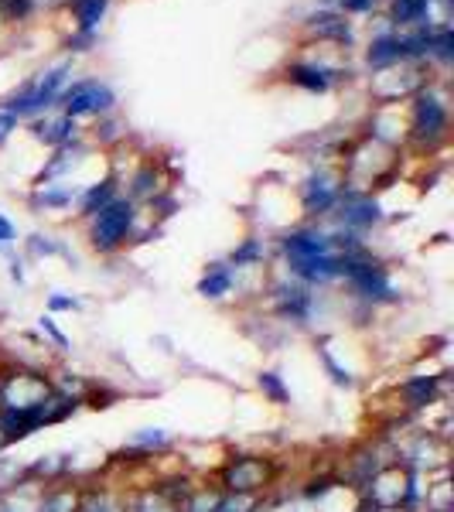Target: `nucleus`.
Wrapping results in <instances>:
<instances>
[{
    "label": "nucleus",
    "instance_id": "nucleus-28",
    "mask_svg": "<svg viewBox=\"0 0 454 512\" xmlns=\"http://www.w3.org/2000/svg\"><path fill=\"white\" fill-rule=\"evenodd\" d=\"M48 311H52V315H59V311H82V301L79 297H65L62 291H55V294H48Z\"/></svg>",
    "mask_w": 454,
    "mask_h": 512
},
{
    "label": "nucleus",
    "instance_id": "nucleus-7",
    "mask_svg": "<svg viewBox=\"0 0 454 512\" xmlns=\"http://www.w3.org/2000/svg\"><path fill=\"white\" fill-rule=\"evenodd\" d=\"M59 103H62L65 117H72V120L106 117V113L113 110V103H117V93L99 79H79V82H72V86L62 89Z\"/></svg>",
    "mask_w": 454,
    "mask_h": 512
},
{
    "label": "nucleus",
    "instance_id": "nucleus-12",
    "mask_svg": "<svg viewBox=\"0 0 454 512\" xmlns=\"http://www.w3.org/2000/svg\"><path fill=\"white\" fill-rule=\"evenodd\" d=\"M284 76H287V82H294V86L308 89V93H328V89H332L335 82L342 79L335 69H328V65H318V62H291L284 69Z\"/></svg>",
    "mask_w": 454,
    "mask_h": 512
},
{
    "label": "nucleus",
    "instance_id": "nucleus-10",
    "mask_svg": "<svg viewBox=\"0 0 454 512\" xmlns=\"http://www.w3.org/2000/svg\"><path fill=\"white\" fill-rule=\"evenodd\" d=\"M448 373L441 376H410L403 383H396V396H400V407L403 410H427L434 407L437 400L448 390Z\"/></svg>",
    "mask_w": 454,
    "mask_h": 512
},
{
    "label": "nucleus",
    "instance_id": "nucleus-30",
    "mask_svg": "<svg viewBox=\"0 0 454 512\" xmlns=\"http://www.w3.org/2000/svg\"><path fill=\"white\" fill-rule=\"evenodd\" d=\"M14 130H18V117H11L7 110H0V147L14 137Z\"/></svg>",
    "mask_w": 454,
    "mask_h": 512
},
{
    "label": "nucleus",
    "instance_id": "nucleus-22",
    "mask_svg": "<svg viewBox=\"0 0 454 512\" xmlns=\"http://www.w3.org/2000/svg\"><path fill=\"white\" fill-rule=\"evenodd\" d=\"M158 192H161V175H158V168L154 164H140V168L130 175V202H144V198H158Z\"/></svg>",
    "mask_w": 454,
    "mask_h": 512
},
{
    "label": "nucleus",
    "instance_id": "nucleus-2",
    "mask_svg": "<svg viewBox=\"0 0 454 512\" xmlns=\"http://www.w3.org/2000/svg\"><path fill=\"white\" fill-rule=\"evenodd\" d=\"M137 205L127 195H117L106 209H99L93 219H86V239L96 253H117L137 233Z\"/></svg>",
    "mask_w": 454,
    "mask_h": 512
},
{
    "label": "nucleus",
    "instance_id": "nucleus-1",
    "mask_svg": "<svg viewBox=\"0 0 454 512\" xmlns=\"http://www.w3.org/2000/svg\"><path fill=\"white\" fill-rule=\"evenodd\" d=\"M410 120H407V137L417 151H437L448 140L451 113H448V96L437 93L434 86H424L420 93L410 96Z\"/></svg>",
    "mask_w": 454,
    "mask_h": 512
},
{
    "label": "nucleus",
    "instance_id": "nucleus-4",
    "mask_svg": "<svg viewBox=\"0 0 454 512\" xmlns=\"http://www.w3.org/2000/svg\"><path fill=\"white\" fill-rule=\"evenodd\" d=\"M69 62L55 65V69L41 72L38 79H31L28 86H21L18 93H11L4 99V106L0 110H7L11 117H38V113H45L52 103H59L62 89L69 86Z\"/></svg>",
    "mask_w": 454,
    "mask_h": 512
},
{
    "label": "nucleus",
    "instance_id": "nucleus-3",
    "mask_svg": "<svg viewBox=\"0 0 454 512\" xmlns=\"http://www.w3.org/2000/svg\"><path fill=\"white\" fill-rule=\"evenodd\" d=\"M270 315L280 325H291V328H311L318 318V291L294 277L274 280L270 284Z\"/></svg>",
    "mask_w": 454,
    "mask_h": 512
},
{
    "label": "nucleus",
    "instance_id": "nucleus-13",
    "mask_svg": "<svg viewBox=\"0 0 454 512\" xmlns=\"http://www.w3.org/2000/svg\"><path fill=\"white\" fill-rule=\"evenodd\" d=\"M304 31H308V38H315V41H335V45H349L352 41V21L335 11L311 14V18L304 21Z\"/></svg>",
    "mask_w": 454,
    "mask_h": 512
},
{
    "label": "nucleus",
    "instance_id": "nucleus-11",
    "mask_svg": "<svg viewBox=\"0 0 454 512\" xmlns=\"http://www.w3.org/2000/svg\"><path fill=\"white\" fill-rule=\"evenodd\" d=\"M76 512H130L127 495L106 482H93L89 489H79Z\"/></svg>",
    "mask_w": 454,
    "mask_h": 512
},
{
    "label": "nucleus",
    "instance_id": "nucleus-29",
    "mask_svg": "<svg viewBox=\"0 0 454 512\" xmlns=\"http://www.w3.org/2000/svg\"><path fill=\"white\" fill-rule=\"evenodd\" d=\"M14 243H18V226H14V222L7 219L4 212H0V253L11 250Z\"/></svg>",
    "mask_w": 454,
    "mask_h": 512
},
{
    "label": "nucleus",
    "instance_id": "nucleus-19",
    "mask_svg": "<svg viewBox=\"0 0 454 512\" xmlns=\"http://www.w3.org/2000/svg\"><path fill=\"white\" fill-rule=\"evenodd\" d=\"M315 355L321 362V369H325V376L332 379L335 386H342V390H356V373H352L349 366H345V359H338L335 349L328 345V338H321V342H315Z\"/></svg>",
    "mask_w": 454,
    "mask_h": 512
},
{
    "label": "nucleus",
    "instance_id": "nucleus-16",
    "mask_svg": "<svg viewBox=\"0 0 454 512\" xmlns=\"http://www.w3.org/2000/svg\"><path fill=\"white\" fill-rule=\"evenodd\" d=\"M35 140H41L45 147H52V151H59V147H69L79 140V123L72 117H45L35 123Z\"/></svg>",
    "mask_w": 454,
    "mask_h": 512
},
{
    "label": "nucleus",
    "instance_id": "nucleus-31",
    "mask_svg": "<svg viewBox=\"0 0 454 512\" xmlns=\"http://www.w3.org/2000/svg\"><path fill=\"white\" fill-rule=\"evenodd\" d=\"M342 4V14H366L376 7V0H338Z\"/></svg>",
    "mask_w": 454,
    "mask_h": 512
},
{
    "label": "nucleus",
    "instance_id": "nucleus-23",
    "mask_svg": "<svg viewBox=\"0 0 454 512\" xmlns=\"http://www.w3.org/2000/svg\"><path fill=\"white\" fill-rule=\"evenodd\" d=\"M257 386L274 407H287V403H291V386L284 383V376H280L277 369H263L257 376Z\"/></svg>",
    "mask_w": 454,
    "mask_h": 512
},
{
    "label": "nucleus",
    "instance_id": "nucleus-25",
    "mask_svg": "<svg viewBox=\"0 0 454 512\" xmlns=\"http://www.w3.org/2000/svg\"><path fill=\"white\" fill-rule=\"evenodd\" d=\"M24 253H28L31 260H52V256H65V246L59 239L35 233L31 239H24Z\"/></svg>",
    "mask_w": 454,
    "mask_h": 512
},
{
    "label": "nucleus",
    "instance_id": "nucleus-15",
    "mask_svg": "<svg viewBox=\"0 0 454 512\" xmlns=\"http://www.w3.org/2000/svg\"><path fill=\"white\" fill-rule=\"evenodd\" d=\"M239 274L229 263H209L202 280H198V294L209 297V301H229L236 294Z\"/></svg>",
    "mask_w": 454,
    "mask_h": 512
},
{
    "label": "nucleus",
    "instance_id": "nucleus-26",
    "mask_svg": "<svg viewBox=\"0 0 454 512\" xmlns=\"http://www.w3.org/2000/svg\"><path fill=\"white\" fill-rule=\"evenodd\" d=\"M451 45H454L451 28H431V38H427V59L448 65L451 62Z\"/></svg>",
    "mask_w": 454,
    "mask_h": 512
},
{
    "label": "nucleus",
    "instance_id": "nucleus-14",
    "mask_svg": "<svg viewBox=\"0 0 454 512\" xmlns=\"http://www.w3.org/2000/svg\"><path fill=\"white\" fill-rule=\"evenodd\" d=\"M79 192H82V185H69V181H38L35 195H31V205H35L38 212H62L76 205Z\"/></svg>",
    "mask_w": 454,
    "mask_h": 512
},
{
    "label": "nucleus",
    "instance_id": "nucleus-5",
    "mask_svg": "<svg viewBox=\"0 0 454 512\" xmlns=\"http://www.w3.org/2000/svg\"><path fill=\"white\" fill-rule=\"evenodd\" d=\"M274 465L263 454H243V458H226L216 475V489L229 495H260L274 485Z\"/></svg>",
    "mask_w": 454,
    "mask_h": 512
},
{
    "label": "nucleus",
    "instance_id": "nucleus-21",
    "mask_svg": "<svg viewBox=\"0 0 454 512\" xmlns=\"http://www.w3.org/2000/svg\"><path fill=\"white\" fill-rule=\"evenodd\" d=\"M263 260H267V243L257 239V236H250V239H243V243H239L233 253H229L226 263L243 274V270H260Z\"/></svg>",
    "mask_w": 454,
    "mask_h": 512
},
{
    "label": "nucleus",
    "instance_id": "nucleus-6",
    "mask_svg": "<svg viewBox=\"0 0 454 512\" xmlns=\"http://www.w3.org/2000/svg\"><path fill=\"white\" fill-rule=\"evenodd\" d=\"M342 192H345V175L342 171L325 168V164L315 171H308L301 185H297V198H301V209L308 219L332 216Z\"/></svg>",
    "mask_w": 454,
    "mask_h": 512
},
{
    "label": "nucleus",
    "instance_id": "nucleus-18",
    "mask_svg": "<svg viewBox=\"0 0 454 512\" xmlns=\"http://www.w3.org/2000/svg\"><path fill=\"white\" fill-rule=\"evenodd\" d=\"M72 21H76V35L79 38H96L99 21L110 11V0H69Z\"/></svg>",
    "mask_w": 454,
    "mask_h": 512
},
{
    "label": "nucleus",
    "instance_id": "nucleus-20",
    "mask_svg": "<svg viewBox=\"0 0 454 512\" xmlns=\"http://www.w3.org/2000/svg\"><path fill=\"white\" fill-rule=\"evenodd\" d=\"M369 65L373 69H393V65L403 62L400 55V31H386V35H376L373 45H369Z\"/></svg>",
    "mask_w": 454,
    "mask_h": 512
},
{
    "label": "nucleus",
    "instance_id": "nucleus-24",
    "mask_svg": "<svg viewBox=\"0 0 454 512\" xmlns=\"http://www.w3.org/2000/svg\"><path fill=\"white\" fill-rule=\"evenodd\" d=\"M38 332H41V338H38V345H41V349H55V352H69V335H65L62 332V328H59V321H55L52 315H41L38 318Z\"/></svg>",
    "mask_w": 454,
    "mask_h": 512
},
{
    "label": "nucleus",
    "instance_id": "nucleus-9",
    "mask_svg": "<svg viewBox=\"0 0 454 512\" xmlns=\"http://www.w3.org/2000/svg\"><path fill=\"white\" fill-rule=\"evenodd\" d=\"M175 448V437H171L164 427H140L123 441V448L113 454L110 465H147L154 461L158 454Z\"/></svg>",
    "mask_w": 454,
    "mask_h": 512
},
{
    "label": "nucleus",
    "instance_id": "nucleus-8",
    "mask_svg": "<svg viewBox=\"0 0 454 512\" xmlns=\"http://www.w3.org/2000/svg\"><path fill=\"white\" fill-rule=\"evenodd\" d=\"M332 216L338 222V229H345V233H356V236H366L369 229H376L379 222H383V209H379L373 192H356V188L345 185V192H342V198H338Z\"/></svg>",
    "mask_w": 454,
    "mask_h": 512
},
{
    "label": "nucleus",
    "instance_id": "nucleus-17",
    "mask_svg": "<svg viewBox=\"0 0 454 512\" xmlns=\"http://www.w3.org/2000/svg\"><path fill=\"white\" fill-rule=\"evenodd\" d=\"M120 192H117V178H103V181H93V185H82V192L76 198V209L82 219H93L99 209H106V205L113 202Z\"/></svg>",
    "mask_w": 454,
    "mask_h": 512
},
{
    "label": "nucleus",
    "instance_id": "nucleus-27",
    "mask_svg": "<svg viewBox=\"0 0 454 512\" xmlns=\"http://www.w3.org/2000/svg\"><path fill=\"white\" fill-rule=\"evenodd\" d=\"M38 0H0V14H4L7 21H24L31 11H35Z\"/></svg>",
    "mask_w": 454,
    "mask_h": 512
}]
</instances>
